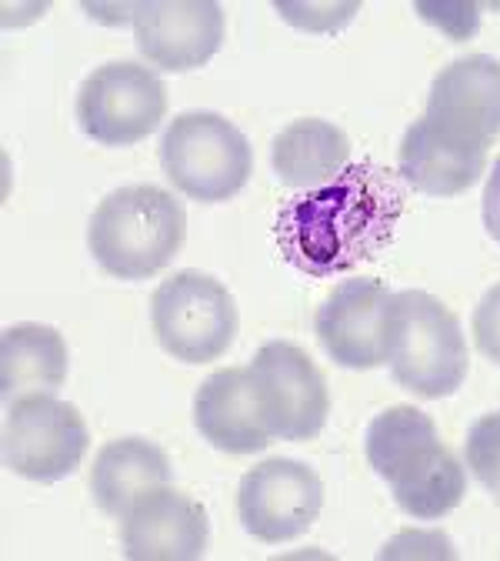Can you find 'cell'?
<instances>
[{
	"label": "cell",
	"mask_w": 500,
	"mask_h": 561,
	"mask_svg": "<svg viewBox=\"0 0 500 561\" xmlns=\"http://www.w3.org/2000/svg\"><path fill=\"white\" fill-rule=\"evenodd\" d=\"M487 164L484 148L461 145V140L441 134L434 124L423 117L414 121L400 140L397 174L407 187L427 194V197H457L470 191Z\"/></svg>",
	"instance_id": "obj_16"
},
{
	"label": "cell",
	"mask_w": 500,
	"mask_h": 561,
	"mask_svg": "<svg viewBox=\"0 0 500 561\" xmlns=\"http://www.w3.org/2000/svg\"><path fill=\"white\" fill-rule=\"evenodd\" d=\"M194 425L213 448L228 455H254L270 445L247 368H221L197 388Z\"/></svg>",
	"instance_id": "obj_15"
},
{
	"label": "cell",
	"mask_w": 500,
	"mask_h": 561,
	"mask_svg": "<svg viewBox=\"0 0 500 561\" xmlns=\"http://www.w3.org/2000/svg\"><path fill=\"white\" fill-rule=\"evenodd\" d=\"M207 538L204 505L171 484L148 488L120 518V545L130 561H194L207 551Z\"/></svg>",
	"instance_id": "obj_14"
},
{
	"label": "cell",
	"mask_w": 500,
	"mask_h": 561,
	"mask_svg": "<svg viewBox=\"0 0 500 561\" xmlns=\"http://www.w3.org/2000/svg\"><path fill=\"white\" fill-rule=\"evenodd\" d=\"M480 215H484V228H487V234L500 244V158L493 161V171L487 174Z\"/></svg>",
	"instance_id": "obj_23"
},
{
	"label": "cell",
	"mask_w": 500,
	"mask_h": 561,
	"mask_svg": "<svg viewBox=\"0 0 500 561\" xmlns=\"http://www.w3.org/2000/svg\"><path fill=\"white\" fill-rule=\"evenodd\" d=\"M464 451H467V468L474 471V478L500 505V411H490L474 421Z\"/></svg>",
	"instance_id": "obj_20"
},
{
	"label": "cell",
	"mask_w": 500,
	"mask_h": 561,
	"mask_svg": "<svg viewBox=\"0 0 500 561\" xmlns=\"http://www.w3.org/2000/svg\"><path fill=\"white\" fill-rule=\"evenodd\" d=\"M387 368L417 398H447L467 378L457 314L427 291H397L387 308Z\"/></svg>",
	"instance_id": "obj_4"
},
{
	"label": "cell",
	"mask_w": 500,
	"mask_h": 561,
	"mask_svg": "<svg viewBox=\"0 0 500 561\" xmlns=\"http://www.w3.org/2000/svg\"><path fill=\"white\" fill-rule=\"evenodd\" d=\"M67 344L50 324H11L0 337V394L8 404L27 394H54L67 381Z\"/></svg>",
	"instance_id": "obj_18"
},
{
	"label": "cell",
	"mask_w": 500,
	"mask_h": 561,
	"mask_svg": "<svg viewBox=\"0 0 500 561\" xmlns=\"http://www.w3.org/2000/svg\"><path fill=\"white\" fill-rule=\"evenodd\" d=\"M368 461L391 484V495L410 518L438 522L467 495V471L441 445L434 421L414 404H394L368 425Z\"/></svg>",
	"instance_id": "obj_2"
},
{
	"label": "cell",
	"mask_w": 500,
	"mask_h": 561,
	"mask_svg": "<svg viewBox=\"0 0 500 561\" xmlns=\"http://www.w3.org/2000/svg\"><path fill=\"white\" fill-rule=\"evenodd\" d=\"M324 508V481L314 468L294 458H270L254 465L237 488V512L264 545L301 538Z\"/></svg>",
	"instance_id": "obj_10"
},
{
	"label": "cell",
	"mask_w": 500,
	"mask_h": 561,
	"mask_svg": "<svg viewBox=\"0 0 500 561\" xmlns=\"http://www.w3.org/2000/svg\"><path fill=\"white\" fill-rule=\"evenodd\" d=\"M137 50L158 70L204 67L224 44V8L213 0H154L133 8Z\"/></svg>",
	"instance_id": "obj_13"
},
{
	"label": "cell",
	"mask_w": 500,
	"mask_h": 561,
	"mask_svg": "<svg viewBox=\"0 0 500 561\" xmlns=\"http://www.w3.org/2000/svg\"><path fill=\"white\" fill-rule=\"evenodd\" d=\"M394 291L384 280L353 277L327 295L317 311V337L330 362L350 371L387 365V308Z\"/></svg>",
	"instance_id": "obj_11"
},
{
	"label": "cell",
	"mask_w": 500,
	"mask_h": 561,
	"mask_svg": "<svg viewBox=\"0 0 500 561\" xmlns=\"http://www.w3.org/2000/svg\"><path fill=\"white\" fill-rule=\"evenodd\" d=\"M187 241L184 201L158 184L111 191L88 225V248L117 280H148L174 261Z\"/></svg>",
	"instance_id": "obj_3"
},
{
	"label": "cell",
	"mask_w": 500,
	"mask_h": 561,
	"mask_svg": "<svg viewBox=\"0 0 500 561\" xmlns=\"http://www.w3.org/2000/svg\"><path fill=\"white\" fill-rule=\"evenodd\" d=\"M161 168L167 181L200 204L231 201L254 171L251 140L213 111L177 114L161 137Z\"/></svg>",
	"instance_id": "obj_5"
},
{
	"label": "cell",
	"mask_w": 500,
	"mask_h": 561,
	"mask_svg": "<svg viewBox=\"0 0 500 561\" xmlns=\"http://www.w3.org/2000/svg\"><path fill=\"white\" fill-rule=\"evenodd\" d=\"M167 114V88L151 67L111 60L91 70L78 94V124L101 148H130Z\"/></svg>",
	"instance_id": "obj_8"
},
{
	"label": "cell",
	"mask_w": 500,
	"mask_h": 561,
	"mask_svg": "<svg viewBox=\"0 0 500 561\" xmlns=\"http://www.w3.org/2000/svg\"><path fill=\"white\" fill-rule=\"evenodd\" d=\"M423 121L470 148H490L500 134V60L470 54L444 67L427 94Z\"/></svg>",
	"instance_id": "obj_12"
},
{
	"label": "cell",
	"mask_w": 500,
	"mask_h": 561,
	"mask_svg": "<svg viewBox=\"0 0 500 561\" xmlns=\"http://www.w3.org/2000/svg\"><path fill=\"white\" fill-rule=\"evenodd\" d=\"M474 344L487 362L500 365V285H493L474 311Z\"/></svg>",
	"instance_id": "obj_22"
},
{
	"label": "cell",
	"mask_w": 500,
	"mask_h": 561,
	"mask_svg": "<svg viewBox=\"0 0 500 561\" xmlns=\"http://www.w3.org/2000/svg\"><path fill=\"white\" fill-rule=\"evenodd\" d=\"M247 375L270 438L311 442L321 435L330 411V394L324 371L311 362L304 347L291 341H267L257 347Z\"/></svg>",
	"instance_id": "obj_7"
},
{
	"label": "cell",
	"mask_w": 500,
	"mask_h": 561,
	"mask_svg": "<svg viewBox=\"0 0 500 561\" xmlns=\"http://www.w3.org/2000/svg\"><path fill=\"white\" fill-rule=\"evenodd\" d=\"M174 468L167 455L144 438H117L107 442L91 468V495L97 508L111 518H124L137 495L148 488L171 484Z\"/></svg>",
	"instance_id": "obj_19"
},
{
	"label": "cell",
	"mask_w": 500,
	"mask_h": 561,
	"mask_svg": "<svg viewBox=\"0 0 500 561\" xmlns=\"http://www.w3.org/2000/svg\"><path fill=\"white\" fill-rule=\"evenodd\" d=\"M151 324L161 347L184 365H207L228 355L241 314L234 295L204 271H177L151 301Z\"/></svg>",
	"instance_id": "obj_6"
},
{
	"label": "cell",
	"mask_w": 500,
	"mask_h": 561,
	"mask_svg": "<svg viewBox=\"0 0 500 561\" xmlns=\"http://www.w3.org/2000/svg\"><path fill=\"white\" fill-rule=\"evenodd\" d=\"M404 181L384 164H347L330 184L314 187L277 210L280 257L301 274L337 277L377 257L404 215Z\"/></svg>",
	"instance_id": "obj_1"
},
{
	"label": "cell",
	"mask_w": 500,
	"mask_h": 561,
	"mask_svg": "<svg viewBox=\"0 0 500 561\" xmlns=\"http://www.w3.org/2000/svg\"><path fill=\"white\" fill-rule=\"evenodd\" d=\"M91 435L74 404L54 394H27L4 414V465L31 481L54 484L74 474Z\"/></svg>",
	"instance_id": "obj_9"
},
{
	"label": "cell",
	"mask_w": 500,
	"mask_h": 561,
	"mask_svg": "<svg viewBox=\"0 0 500 561\" xmlns=\"http://www.w3.org/2000/svg\"><path fill=\"white\" fill-rule=\"evenodd\" d=\"M350 158V137L321 117H301L283 127L270 145V168L283 187L314 191L330 184Z\"/></svg>",
	"instance_id": "obj_17"
},
{
	"label": "cell",
	"mask_w": 500,
	"mask_h": 561,
	"mask_svg": "<svg viewBox=\"0 0 500 561\" xmlns=\"http://www.w3.org/2000/svg\"><path fill=\"white\" fill-rule=\"evenodd\" d=\"M280 18L291 21L294 27L301 31H337L344 27L357 11H361V4H277Z\"/></svg>",
	"instance_id": "obj_21"
}]
</instances>
